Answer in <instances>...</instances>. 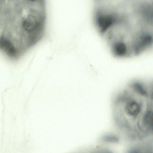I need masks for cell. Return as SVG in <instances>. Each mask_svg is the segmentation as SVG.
Listing matches in <instances>:
<instances>
[{"label":"cell","instance_id":"cell-1","mask_svg":"<svg viewBox=\"0 0 153 153\" xmlns=\"http://www.w3.org/2000/svg\"><path fill=\"white\" fill-rule=\"evenodd\" d=\"M96 16L108 28L131 29L153 21V0H95Z\"/></svg>","mask_w":153,"mask_h":153},{"label":"cell","instance_id":"cell-2","mask_svg":"<svg viewBox=\"0 0 153 153\" xmlns=\"http://www.w3.org/2000/svg\"><path fill=\"white\" fill-rule=\"evenodd\" d=\"M127 114L132 116H136L140 112L141 107L139 103L135 101H130L126 104L125 108Z\"/></svg>","mask_w":153,"mask_h":153},{"label":"cell","instance_id":"cell-3","mask_svg":"<svg viewBox=\"0 0 153 153\" xmlns=\"http://www.w3.org/2000/svg\"><path fill=\"white\" fill-rule=\"evenodd\" d=\"M153 113L151 110L146 112L143 119V124L150 129H152Z\"/></svg>","mask_w":153,"mask_h":153},{"label":"cell","instance_id":"cell-4","mask_svg":"<svg viewBox=\"0 0 153 153\" xmlns=\"http://www.w3.org/2000/svg\"><path fill=\"white\" fill-rule=\"evenodd\" d=\"M101 140L103 142L112 143H117L119 141L118 137L111 135H105L103 136Z\"/></svg>","mask_w":153,"mask_h":153}]
</instances>
